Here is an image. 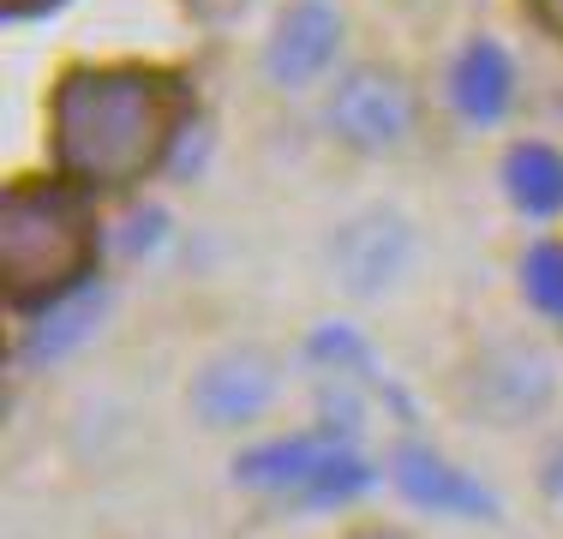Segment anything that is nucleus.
<instances>
[{"instance_id":"f257e3e1","label":"nucleus","mask_w":563,"mask_h":539,"mask_svg":"<svg viewBox=\"0 0 563 539\" xmlns=\"http://www.w3.org/2000/svg\"><path fill=\"white\" fill-rule=\"evenodd\" d=\"M336 120H342V132H354L360 144H390L396 132L408 127V102H401V90L384 85V78H360V85L342 97Z\"/></svg>"},{"instance_id":"f03ea898","label":"nucleus","mask_w":563,"mask_h":539,"mask_svg":"<svg viewBox=\"0 0 563 539\" xmlns=\"http://www.w3.org/2000/svg\"><path fill=\"white\" fill-rule=\"evenodd\" d=\"M455 97H462L467 114H498L504 102V61L492 48H474L455 73Z\"/></svg>"},{"instance_id":"7ed1b4c3","label":"nucleus","mask_w":563,"mask_h":539,"mask_svg":"<svg viewBox=\"0 0 563 539\" xmlns=\"http://www.w3.org/2000/svg\"><path fill=\"white\" fill-rule=\"evenodd\" d=\"M509 186H516L521 205L552 210L558 198H563V168H558V156H545V151H521L516 162H509Z\"/></svg>"},{"instance_id":"20e7f679","label":"nucleus","mask_w":563,"mask_h":539,"mask_svg":"<svg viewBox=\"0 0 563 539\" xmlns=\"http://www.w3.org/2000/svg\"><path fill=\"white\" fill-rule=\"evenodd\" d=\"M528 282H533V294H540V306L563 312V252L558 246L533 252V258H528Z\"/></svg>"},{"instance_id":"39448f33","label":"nucleus","mask_w":563,"mask_h":539,"mask_svg":"<svg viewBox=\"0 0 563 539\" xmlns=\"http://www.w3.org/2000/svg\"><path fill=\"white\" fill-rule=\"evenodd\" d=\"M408 474H413V492L420 497H455V504H474V492H455L450 474H438L432 462H420V455H408Z\"/></svg>"}]
</instances>
